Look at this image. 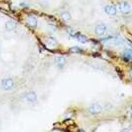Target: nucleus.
Instances as JSON below:
<instances>
[{
	"instance_id": "obj_11",
	"label": "nucleus",
	"mask_w": 132,
	"mask_h": 132,
	"mask_svg": "<svg viewBox=\"0 0 132 132\" xmlns=\"http://www.w3.org/2000/svg\"><path fill=\"white\" fill-rule=\"evenodd\" d=\"M61 17H62V19L65 21H69L71 19V15L68 12H64L62 13L61 14Z\"/></svg>"
},
{
	"instance_id": "obj_10",
	"label": "nucleus",
	"mask_w": 132,
	"mask_h": 132,
	"mask_svg": "<svg viewBox=\"0 0 132 132\" xmlns=\"http://www.w3.org/2000/svg\"><path fill=\"white\" fill-rule=\"evenodd\" d=\"M55 62L59 67L62 68L65 64V60L63 57H57L55 58Z\"/></svg>"
},
{
	"instance_id": "obj_5",
	"label": "nucleus",
	"mask_w": 132,
	"mask_h": 132,
	"mask_svg": "<svg viewBox=\"0 0 132 132\" xmlns=\"http://www.w3.org/2000/svg\"><path fill=\"white\" fill-rule=\"evenodd\" d=\"M106 26L104 24L97 25L95 28V33L98 35H103L106 31Z\"/></svg>"
},
{
	"instance_id": "obj_9",
	"label": "nucleus",
	"mask_w": 132,
	"mask_h": 132,
	"mask_svg": "<svg viewBox=\"0 0 132 132\" xmlns=\"http://www.w3.org/2000/svg\"><path fill=\"white\" fill-rule=\"evenodd\" d=\"M123 57L127 61L131 60L132 57L131 50L130 49H127V50H125L123 54Z\"/></svg>"
},
{
	"instance_id": "obj_4",
	"label": "nucleus",
	"mask_w": 132,
	"mask_h": 132,
	"mask_svg": "<svg viewBox=\"0 0 132 132\" xmlns=\"http://www.w3.org/2000/svg\"><path fill=\"white\" fill-rule=\"evenodd\" d=\"M25 99L29 102L34 103L37 100V96L35 92L30 91L25 95Z\"/></svg>"
},
{
	"instance_id": "obj_1",
	"label": "nucleus",
	"mask_w": 132,
	"mask_h": 132,
	"mask_svg": "<svg viewBox=\"0 0 132 132\" xmlns=\"http://www.w3.org/2000/svg\"><path fill=\"white\" fill-rule=\"evenodd\" d=\"M1 86L4 90H11L14 86V82L12 78H5L1 81Z\"/></svg>"
},
{
	"instance_id": "obj_2",
	"label": "nucleus",
	"mask_w": 132,
	"mask_h": 132,
	"mask_svg": "<svg viewBox=\"0 0 132 132\" xmlns=\"http://www.w3.org/2000/svg\"><path fill=\"white\" fill-rule=\"evenodd\" d=\"M89 111L92 114H99L101 113L102 108L101 105L98 104H94L91 105L88 108Z\"/></svg>"
},
{
	"instance_id": "obj_7",
	"label": "nucleus",
	"mask_w": 132,
	"mask_h": 132,
	"mask_svg": "<svg viewBox=\"0 0 132 132\" xmlns=\"http://www.w3.org/2000/svg\"><path fill=\"white\" fill-rule=\"evenodd\" d=\"M16 27V23L12 20H9L6 23L5 25V28L6 30L8 31H11L14 30Z\"/></svg>"
},
{
	"instance_id": "obj_12",
	"label": "nucleus",
	"mask_w": 132,
	"mask_h": 132,
	"mask_svg": "<svg viewBox=\"0 0 132 132\" xmlns=\"http://www.w3.org/2000/svg\"><path fill=\"white\" fill-rule=\"evenodd\" d=\"M47 43L48 44V45H50L51 47H55L57 45V42L56 40L52 38H49L46 40Z\"/></svg>"
},
{
	"instance_id": "obj_8",
	"label": "nucleus",
	"mask_w": 132,
	"mask_h": 132,
	"mask_svg": "<svg viewBox=\"0 0 132 132\" xmlns=\"http://www.w3.org/2000/svg\"><path fill=\"white\" fill-rule=\"evenodd\" d=\"M27 23L30 26L33 27V28H35V27L37 26V18L34 17L32 16H29L27 18Z\"/></svg>"
},
{
	"instance_id": "obj_14",
	"label": "nucleus",
	"mask_w": 132,
	"mask_h": 132,
	"mask_svg": "<svg viewBox=\"0 0 132 132\" xmlns=\"http://www.w3.org/2000/svg\"><path fill=\"white\" fill-rule=\"evenodd\" d=\"M77 39H78L79 42H82L83 43H85L88 42V39L87 37L82 34H79L78 36H77Z\"/></svg>"
},
{
	"instance_id": "obj_13",
	"label": "nucleus",
	"mask_w": 132,
	"mask_h": 132,
	"mask_svg": "<svg viewBox=\"0 0 132 132\" xmlns=\"http://www.w3.org/2000/svg\"><path fill=\"white\" fill-rule=\"evenodd\" d=\"M69 52L72 53H80L82 52V50L77 47H73L69 49Z\"/></svg>"
},
{
	"instance_id": "obj_3",
	"label": "nucleus",
	"mask_w": 132,
	"mask_h": 132,
	"mask_svg": "<svg viewBox=\"0 0 132 132\" xmlns=\"http://www.w3.org/2000/svg\"><path fill=\"white\" fill-rule=\"evenodd\" d=\"M119 9L123 14H128L130 12V6L128 3L122 2L119 4Z\"/></svg>"
},
{
	"instance_id": "obj_6",
	"label": "nucleus",
	"mask_w": 132,
	"mask_h": 132,
	"mask_svg": "<svg viewBox=\"0 0 132 132\" xmlns=\"http://www.w3.org/2000/svg\"><path fill=\"white\" fill-rule=\"evenodd\" d=\"M105 11L107 13L108 15L110 16H115L117 12L116 8L113 6H111V5H108L105 8Z\"/></svg>"
}]
</instances>
